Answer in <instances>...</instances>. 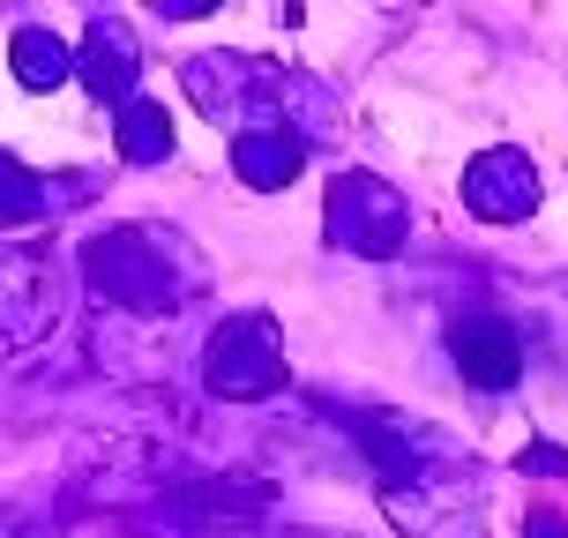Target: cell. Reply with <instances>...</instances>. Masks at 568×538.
Wrapping results in <instances>:
<instances>
[{
	"label": "cell",
	"instance_id": "obj_10",
	"mask_svg": "<svg viewBox=\"0 0 568 538\" xmlns=\"http://www.w3.org/2000/svg\"><path fill=\"white\" fill-rule=\"evenodd\" d=\"M8 60H16V83L23 90H60L68 75H75V53L60 45L53 30H16V45H8Z\"/></svg>",
	"mask_w": 568,
	"mask_h": 538
},
{
	"label": "cell",
	"instance_id": "obj_3",
	"mask_svg": "<svg viewBox=\"0 0 568 538\" xmlns=\"http://www.w3.org/2000/svg\"><path fill=\"white\" fill-rule=\"evenodd\" d=\"M202 389L225 404H262L284 389V329L277 314H225L202 344Z\"/></svg>",
	"mask_w": 568,
	"mask_h": 538
},
{
	"label": "cell",
	"instance_id": "obj_8",
	"mask_svg": "<svg viewBox=\"0 0 568 538\" xmlns=\"http://www.w3.org/2000/svg\"><path fill=\"white\" fill-rule=\"evenodd\" d=\"M449 352H456V374L471 382V389H509L516 374H524V352H516V329L501 314H464L449 329Z\"/></svg>",
	"mask_w": 568,
	"mask_h": 538
},
{
	"label": "cell",
	"instance_id": "obj_12",
	"mask_svg": "<svg viewBox=\"0 0 568 538\" xmlns=\"http://www.w3.org/2000/svg\"><path fill=\"white\" fill-rule=\"evenodd\" d=\"M38 210H53V195H45V180L16 158V150H0V232L30 225Z\"/></svg>",
	"mask_w": 568,
	"mask_h": 538
},
{
	"label": "cell",
	"instance_id": "obj_9",
	"mask_svg": "<svg viewBox=\"0 0 568 538\" xmlns=\"http://www.w3.org/2000/svg\"><path fill=\"white\" fill-rule=\"evenodd\" d=\"M300 165H307V135L300 128H255V135L232 142V172L247 187H292Z\"/></svg>",
	"mask_w": 568,
	"mask_h": 538
},
{
	"label": "cell",
	"instance_id": "obj_14",
	"mask_svg": "<svg viewBox=\"0 0 568 538\" xmlns=\"http://www.w3.org/2000/svg\"><path fill=\"white\" fill-rule=\"evenodd\" d=\"M524 538H568V524L554 509H531V524H524Z\"/></svg>",
	"mask_w": 568,
	"mask_h": 538
},
{
	"label": "cell",
	"instance_id": "obj_7",
	"mask_svg": "<svg viewBox=\"0 0 568 538\" xmlns=\"http://www.w3.org/2000/svg\"><path fill=\"white\" fill-rule=\"evenodd\" d=\"M464 202H471V217H486V225H516V217L539 210V172H531L524 150H486L464 172Z\"/></svg>",
	"mask_w": 568,
	"mask_h": 538
},
{
	"label": "cell",
	"instance_id": "obj_11",
	"mask_svg": "<svg viewBox=\"0 0 568 538\" xmlns=\"http://www.w3.org/2000/svg\"><path fill=\"white\" fill-rule=\"evenodd\" d=\"M120 158H128V165H165L172 158V113L158 98L120 105Z\"/></svg>",
	"mask_w": 568,
	"mask_h": 538
},
{
	"label": "cell",
	"instance_id": "obj_5",
	"mask_svg": "<svg viewBox=\"0 0 568 538\" xmlns=\"http://www.w3.org/2000/svg\"><path fill=\"white\" fill-rule=\"evenodd\" d=\"M60 262L53 247H0V359H16L30 344H45L60 322Z\"/></svg>",
	"mask_w": 568,
	"mask_h": 538
},
{
	"label": "cell",
	"instance_id": "obj_1",
	"mask_svg": "<svg viewBox=\"0 0 568 538\" xmlns=\"http://www.w3.org/2000/svg\"><path fill=\"white\" fill-rule=\"evenodd\" d=\"M83 277L90 292L120 314H180L202 292V262L172 225H113L83 240Z\"/></svg>",
	"mask_w": 568,
	"mask_h": 538
},
{
	"label": "cell",
	"instance_id": "obj_2",
	"mask_svg": "<svg viewBox=\"0 0 568 538\" xmlns=\"http://www.w3.org/2000/svg\"><path fill=\"white\" fill-rule=\"evenodd\" d=\"M180 83H187V98H195L217 128H232V142L255 135V128H292V120H284V113H292V98H307V83H300V75L270 68L262 53L187 60V68H180Z\"/></svg>",
	"mask_w": 568,
	"mask_h": 538
},
{
	"label": "cell",
	"instance_id": "obj_13",
	"mask_svg": "<svg viewBox=\"0 0 568 538\" xmlns=\"http://www.w3.org/2000/svg\"><path fill=\"white\" fill-rule=\"evenodd\" d=\"M524 471H539V479H561L568 456H561V449H531V456H524Z\"/></svg>",
	"mask_w": 568,
	"mask_h": 538
},
{
	"label": "cell",
	"instance_id": "obj_6",
	"mask_svg": "<svg viewBox=\"0 0 568 538\" xmlns=\"http://www.w3.org/2000/svg\"><path fill=\"white\" fill-rule=\"evenodd\" d=\"M75 75L98 105H135V83H142V38L128 16H90L83 30V53H75Z\"/></svg>",
	"mask_w": 568,
	"mask_h": 538
},
{
	"label": "cell",
	"instance_id": "obj_4",
	"mask_svg": "<svg viewBox=\"0 0 568 538\" xmlns=\"http://www.w3.org/2000/svg\"><path fill=\"white\" fill-rule=\"evenodd\" d=\"M322 225H329V240H337L344 255H397L404 247V225H412V210H404V195L389 187V180H374V172H337L329 180V210H322Z\"/></svg>",
	"mask_w": 568,
	"mask_h": 538
}]
</instances>
